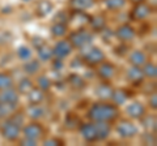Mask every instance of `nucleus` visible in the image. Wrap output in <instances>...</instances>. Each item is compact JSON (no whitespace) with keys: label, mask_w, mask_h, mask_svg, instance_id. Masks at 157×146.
<instances>
[{"label":"nucleus","mask_w":157,"mask_h":146,"mask_svg":"<svg viewBox=\"0 0 157 146\" xmlns=\"http://www.w3.org/2000/svg\"><path fill=\"white\" fill-rule=\"evenodd\" d=\"M37 52H38V57L39 60L42 61H47V60H51L54 55H52V48L48 47L46 43L43 46H41L39 48H37Z\"/></svg>","instance_id":"cd10ccee"},{"label":"nucleus","mask_w":157,"mask_h":146,"mask_svg":"<svg viewBox=\"0 0 157 146\" xmlns=\"http://www.w3.org/2000/svg\"><path fill=\"white\" fill-rule=\"evenodd\" d=\"M113 87L109 82H102L96 87V95L100 98L101 100H109L111 98L113 94Z\"/></svg>","instance_id":"f3484780"},{"label":"nucleus","mask_w":157,"mask_h":146,"mask_svg":"<svg viewBox=\"0 0 157 146\" xmlns=\"http://www.w3.org/2000/svg\"><path fill=\"white\" fill-rule=\"evenodd\" d=\"M24 71L28 75H37L41 69V63L39 60H33V59H29L25 61V64H24Z\"/></svg>","instance_id":"a878e982"},{"label":"nucleus","mask_w":157,"mask_h":146,"mask_svg":"<svg viewBox=\"0 0 157 146\" xmlns=\"http://www.w3.org/2000/svg\"><path fill=\"white\" fill-rule=\"evenodd\" d=\"M128 61L131 65L135 67H143L147 61H148V56L147 53L141 50H134L128 55Z\"/></svg>","instance_id":"2eb2a0df"},{"label":"nucleus","mask_w":157,"mask_h":146,"mask_svg":"<svg viewBox=\"0 0 157 146\" xmlns=\"http://www.w3.org/2000/svg\"><path fill=\"white\" fill-rule=\"evenodd\" d=\"M37 85H38L39 89L43 90V91L48 90V89H50V87L52 86L51 80L48 78V77H47L46 75H41V76H38V78H37Z\"/></svg>","instance_id":"2f4dec72"},{"label":"nucleus","mask_w":157,"mask_h":146,"mask_svg":"<svg viewBox=\"0 0 157 146\" xmlns=\"http://www.w3.org/2000/svg\"><path fill=\"white\" fill-rule=\"evenodd\" d=\"M105 5L109 11H121L126 7V0H105Z\"/></svg>","instance_id":"7c9ffc66"},{"label":"nucleus","mask_w":157,"mask_h":146,"mask_svg":"<svg viewBox=\"0 0 157 146\" xmlns=\"http://www.w3.org/2000/svg\"><path fill=\"white\" fill-rule=\"evenodd\" d=\"M136 35V30L134 26H131L130 24H123L115 30V37L121 42H131Z\"/></svg>","instance_id":"9b49d317"},{"label":"nucleus","mask_w":157,"mask_h":146,"mask_svg":"<svg viewBox=\"0 0 157 146\" xmlns=\"http://www.w3.org/2000/svg\"><path fill=\"white\" fill-rule=\"evenodd\" d=\"M127 80H128L131 84L139 85L143 82L144 80V75L141 72V67H135L132 65L128 71H127Z\"/></svg>","instance_id":"dca6fc26"},{"label":"nucleus","mask_w":157,"mask_h":146,"mask_svg":"<svg viewBox=\"0 0 157 146\" xmlns=\"http://www.w3.org/2000/svg\"><path fill=\"white\" fill-rule=\"evenodd\" d=\"M115 130H117V133L119 134V137L124 138V140L134 138L135 136L139 133L137 126L132 123V121H130V120H121L119 123L117 124Z\"/></svg>","instance_id":"423d86ee"},{"label":"nucleus","mask_w":157,"mask_h":146,"mask_svg":"<svg viewBox=\"0 0 157 146\" xmlns=\"http://www.w3.org/2000/svg\"><path fill=\"white\" fill-rule=\"evenodd\" d=\"M20 145H28V146H33V145H37V141H34V140H30V138L24 137L22 140H20Z\"/></svg>","instance_id":"4c0bfd02"},{"label":"nucleus","mask_w":157,"mask_h":146,"mask_svg":"<svg viewBox=\"0 0 157 146\" xmlns=\"http://www.w3.org/2000/svg\"><path fill=\"white\" fill-rule=\"evenodd\" d=\"M33 45H34V47L39 48L41 46L45 45V41H43L42 38H39V37H36V38H33Z\"/></svg>","instance_id":"ea45409f"},{"label":"nucleus","mask_w":157,"mask_h":146,"mask_svg":"<svg viewBox=\"0 0 157 146\" xmlns=\"http://www.w3.org/2000/svg\"><path fill=\"white\" fill-rule=\"evenodd\" d=\"M13 86V78L12 76L7 72H0V90L8 89Z\"/></svg>","instance_id":"c756f323"},{"label":"nucleus","mask_w":157,"mask_h":146,"mask_svg":"<svg viewBox=\"0 0 157 146\" xmlns=\"http://www.w3.org/2000/svg\"><path fill=\"white\" fill-rule=\"evenodd\" d=\"M18 102H20V97H18V91L16 89L8 87V89L2 90V93H0V104L4 107L7 116L16 110V107L18 106Z\"/></svg>","instance_id":"f03ea898"},{"label":"nucleus","mask_w":157,"mask_h":146,"mask_svg":"<svg viewBox=\"0 0 157 146\" xmlns=\"http://www.w3.org/2000/svg\"><path fill=\"white\" fill-rule=\"evenodd\" d=\"M17 56H18V59L26 61V60H29V59H32L33 52H32L30 48L26 47V46H20V47L17 48Z\"/></svg>","instance_id":"72a5a7b5"},{"label":"nucleus","mask_w":157,"mask_h":146,"mask_svg":"<svg viewBox=\"0 0 157 146\" xmlns=\"http://www.w3.org/2000/svg\"><path fill=\"white\" fill-rule=\"evenodd\" d=\"M7 116V114H6V110H4V107L0 104V120H3L4 118Z\"/></svg>","instance_id":"a19ab883"},{"label":"nucleus","mask_w":157,"mask_h":146,"mask_svg":"<svg viewBox=\"0 0 157 146\" xmlns=\"http://www.w3.org/2000/svg\"><path fill=\"white\" fill-rule=\"evenodd\" d=\"M80 129V133H81V137L84 138L85 142H97L98 138H97V132H96V125L93 121H89V123H84L78 126Z\"/></svg>","instance_id":"9d476101"},{"label":"nucleus","mask_w":157,"mask_h":146,"mask_svg":"<svg viewBox=\"0 0 157 146\" xmlns=\"http://www.w3.org/2000/svg\"><path fill=\"white\" fill-rule=\"evenodd\" d=\"M151 13H152L151 5H148L145 2H143V3L135 4L134 9H132L131 13H130V17L134 21H143L151 16Z\"/></svg>","instance_id":"6e6552de"},{"label":"nucleus","mask_w":157,"mask_h":146,"mask_svg":"<svg viewBox=\"0 0 157 146\" xmlns=\"http://www.w3.org/2000/svg\"><path fill=\"white\" fill-rule=\"evenodd\" d=\"M21 126H18L17 124H14L11 119H6L0 124V134L3 136V138H6L7 141H11L14 142L20 138V134H21Z\"/></svg>","instance_id":"20e7f679"},{"label":"nucleus","mask_w":157,"mask_h":146,"mask_svg":"<svg viewBox=\"0 0 157 146\" xmlns=\"http://www.w3.org/2000/svg\"><path fill=\"white\" fill-rule=\"evenodd\" d=\"M86 116L90 121L113 123L119 116V110H118V106H115L114 103H107L106 100H102L98 103H93L90 108L88 110Z\"/></svg>","instance_id":"f257e3e1"},{"label":"nucleus","mask_w":157,"mask_h":146,"mask_svg":"<svg viewBox=\"0 0 157 146\" xmlns=\"http://www.w3.org/2000/svg\"><path fill=\"white\" fill-rule=\"evenodd\" d=\"M68 41L71 42V45L73 48H86L88 46H90V43L93 41V34L89 33L85 29H78L70 34Z\"/></svg>","instance_id":"7ed1b4c3"},{"label":"nucleus","mask_w":157,"mask_h":146,"mask_svg":"<svg viewBox=\"0 0 157 146\" xmlns=\"http://www.w3.org/2000/svg\"><path fill=\"white\" fill-rule=\"evenodd\" d=\"M8 119H11L14 124H17L18 126H24L25 124V115L21 114V112H12L11 116H8Z\"/></svg>","instance_id":"c9c22d12"},{"label":"nucleus","mask_w":157,"mask_h":146,"mask_svg":"<svg viewBox=\"0 0 157 146\" xmlns=\"http://www.w3.org/2000/svg\"><path fill=\"white\" fill-rule=\"evenodd\" d=\"M98 76H100V78H102L104 81H109L111 80L113 77L115 76V67L114 64H111V63H107V61H102L101 64H98Z\"/></svg>","instance_id":"ddd939ff"},{"label":"nucleus","mask_w":157,"mask_h":146,"mask_svg":"<svg viewBox=\"0 0 157 146\" xmlns=\"http://www.w3.org/2000/svg\"><path fill=\"white\" fill-rule=\"evenodd\" d=\"M96 125V132L98 141H105L110 136L111 132V124L107 121H93Z\"/></svg>","instance_id":"4468645a"},{"label":"nucleus","mask_w":157,"mask_h":146,"mask_svg":"<svg viewBox=\"0 0 157 146\" xmlns=\"http://www.w3.org/2000/svg\"><path fill=\"white\" fill-rule=\"evenodd\" d=\"M33 89V82L30 78H22V80H20V82L17 84V91H18V94H28L29 91H30Z\"/></svg>","instance_id":"c85d7f7f"},{"label":"nucleus","mask_w":157,"mask_h":146,"mask_svg":"<svg viewBox=\"0 0 157 146\" xmlns=\"http://www.w3.org/2000/svg\"><path fill=\"white\" fill-rule=\"evenodd\" d=\"M126 112L131 119L140 120L147 114V110H145L144 104L140 103V102H132V103H130L128 106H127Z\"/></svg>","instance_id":"f8f14e48"},{"label":"nucleus","mask_w":157,"mask_h":146,"mask_svg":"<svg viewBox=\"0 0 157 146\" xmlns=\"http://www.w3.org/2000/svg\"><path fill=\"white\" fill-rule=\"evenodd\" d=\"M131 3H134V4H139V3H143V2H145V0H130Z\"/></svg>","instance_id":"79ce46f5"},{"label":"nucleus","mask_w":157,"mask_h":146,"mask_svg":"<svg viewBox=\"0 0 157 146\" xmlns=\"http://www.w3.org/2000/svg\"><path fill=\"white\" fill-rule=\"evenodd\" d=\"M24 2H29V0H24Z\"/></svg>","instance_id":"37998d69"},{"label":"nucleus","mask_w":157,"mask_h":146,"mask_svg":"<svg viewBox=\"0 0 157 146\" xmlns=\"http://www.w3.org/2000/svg\"><path fill=\"white\" fill-rule=\"evenodd\" d=\"M110 99L113 100V103H114L115 106H122L128 100V95H127L126 90L118 89V90H113V94H111Z\"/></svg>","instance_id":"aec40b11"},{"label":"nucleus","mask_w":157,"mask_h":146,"mask_svg":"<svg viewBox=\"0 0 157 146\" xmlns=\"http://www.w3.org/2000/svg\"><path fill=\"white\" fill-rule=\"evenodd\" d=\"M54 9V4L48 0H42L37 5V16L38 17H45Z\"/></svg>","instance_id":"412c9836"},{"label":"nucleus","mask_w":157,"mask_h":146,"mask_svg":"<svg viewBox=\"0 0 157 146\" xmlns=\"http://www.w3.org/2000/svg\"><path fill=\"white\" fill-rule=\"evenodd\" d=\"M141 72H143L144 77H147V78L155 80L156 76H157V67H156V64H153V63L147 61L145 64L141 67Z\"/></svg>","instance_id":"bb28decb"},{"label":"nucleus","mask_w":157,"mask_h":146,"mask_svg":"<svg viewBox=\"0 0 157 146\" xmlns=\"http://www.w3.org/2000/svg\"><path fill=\"white\" fill-rule=\"evenodd\" d=\"M66 126L70 129H76L80 126V121H78V119L76 118L75 115H72V112H70L67 115L66 118Z\"/></svg>","instance_id":"f704fd0d"},{"label":"nucleus","mask_w":157,"mask_h":146,"mask_svg":"<svg viewBox=\"0 0 157 146\" xmlns=\"http://www.w3.org/2000/svg\"><path fill=\"white\" fill-rule=\"evenodd\" d=\"M68 33V26L67 24H62V22H55L51 26V34L55 38H63L66 37Z\"/></svg>","instance_id":"5701e85b"},{"label":"nucleus","mask_w":157,"mask_h":146,"mask_svg":"<svg viewBox=\"0 0 157 146\" xmlns=\"http://www.w3.org/2000/svg\"><path fill=\"white\" fill-rule=\"evenodd\" d=\"M68 84H70L72 87H75V89H82V87L85 86L84 80H82L78 75H71L68 77Z\"/></svg>","instance_id":"473e14b6"},{"label":"nucleus","mask_w":157,"mask_h":146,"mask_svg":"<svg viewBox=\"0 0 157 146\" xmlns=\"http://www.w3.org/2000/svg\"><path fill=\"white\" fill-rule=\"evenodd\" d=\"M70 4L76 11H85L94 5V0H70Z\"/></svg>","instance_id":"b1692460"},{"label":"nucleus","mask_w":157,"mask_h":146,"mask_svg":"<svg viewBox=\"0 0 157 146\" xmlns=\"http://www.w3.org/2000/svg\"><path fill=\"white\" fill-rule=\"evenodd\" d=\"M45 108L41 104H30V107L28 108V116L33 120H38L45 116Z\"/></svg>","instance_id":"4be33fe9"},{"label":"nucleus","mask_w":157,"mask_h":146,"mask_svg":"<svg viewBox=\"0 0 157 146\" xmlns=\"http://www.w3.org/2000/svg\"><path fill=\"white\" fill-rule=\"evenodd\" d=\"M73 50V47L71 45V42L68 39H60L55 43V46L52 47V55L56 59H64L68 55H71V52Z\"/></svg>","instance_id":"1a4fd4ad"},{"label":"nucleus","mask_w":157,"mask_h":146,"mask_svg":"<svg viewBox=\"0 0 157 146\" xmlns=\"http://www.w3.org/2000/svg\"><path fill=\"white\" fill-rule=\"evenodd\" d=\"M21 133L24 134V137L34 140V141H37L38 142V141L43 137L45 129H43V126L39 124L38 121H32V123H29V124L22 126Z\"/></svg>","instance_id":"0eeeda50"},{"label":"nucleus","mask_w":157,"mask_h":146,"mask_svg":"<svg viewBox=\"0 0 157 146\" xmlns=\"http://www.w3.org/2000/svg\"><path fill=\"white\" fill-rule=\"evenodd\" d=\"M43 145H48V146H54V145H63V141L62 140H58V138H47L43 141Z\"/></svg>","instance_id":"e433bc0d"},{"label":"nucleus","mask_w":157,"mask_h":146,"mask_svg":"<svg viewBox=\"0 0 157 146\" xmlns=\"http://www.w3.org/2000/svg\"><path fill=\"white\" fill-rule=\"evenodd\" d=\"M105 59H106L105 52L100 47L96 46H88L84 55H82V60L89 65H98L102 61H105Z\"/></svg>","instance_id":"39448f33"},{"label":"nucleus","mask_w":157,"mask_h":146,"mask_svg":"<svg viewBox=\"0 0 157 146\" xmlns=\"http://www.w3.org/2000/svg\"><path fill=\"white\" fill-rule=\"evenodd\" d=\"M149 107H152L153 110L157 108V95H156V93L152 94V97L149 98Z\"/></svg>","instance_id":"58836bf2"},{"label":"nucleus","mask_w":157,"mask_h":146,"mask_svg":"<svg viewBox=\"0 0 157 146\" xmlns=\"http://www.w3.org/2000/svg\"><path fill=\"white\" fill-rule=\"evenodd\" d=\"M141 120V125L143 128L147 130V132H152V133H156V116L155 115H144L143 118L140 119Z\"/></svg>","instance_id":"6ab92c4d"},{"label":"nucleus","mask_w":157,"mask_h":146,"mask_svg":"<svg viewBox=\"0 0 157 146\" xmlns=\"http://www.w3.org/2000/svg\"><path fill=\"white\" fill-rule=\"evenodd\" d=\"M28 95V100L30 104H41L45 100V91L41 90L39 87H34L26 94Z\"/></svg>","instance_id":"a211bd4d"},{"label":"nucleus","mask_w":157,"mask_h":146,"mask_svg":"<svg viewBox=\"0 0 157 146\" xmlns=\"http://www.w3.org/2000/svg\"><path fill=\"white\" fill-rule=\"evenodd\" d=\"M90 27L94 31H104L106 27V20L102 16H94L89 18Z\"/></svg>","instance_id":"393cba45"}]
</instances>
